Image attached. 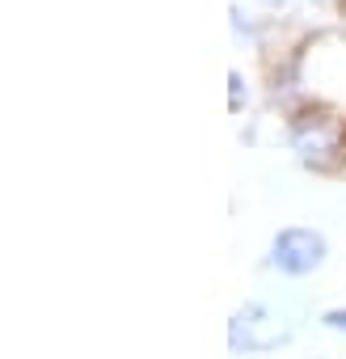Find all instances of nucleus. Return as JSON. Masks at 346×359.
Listing matches in <instances>:
<instances>
[{
  "label": "nucleus",
  "mask_w": 346,
  "mask_h": 359,
  "mask_svg": "<svg viewBox=\"0 0 346 359\" xmlns=\"http://www.w3.org/2000/svg\"><path fill=\"white\" fill-rule=\"evenodd\" d=\"M342 140H346L342 118H333L325 110H304L291 118V144L308 165H329L342 152Z\"/></svg>",
  "instance_id": "1"
},
{
  "label": "nucleus",
  "mask_w": 346,
  "mask_h": 359,
  "mask_svg": "<svg viewBox=\"0 0 346 359\" xmlns=\"http://www.w3.org/2000/svg\"><path fill=\"white\" fill-rule=\"evenodd\" d=\"M321 321H325L329 330H346V309H329V313H325Z\"/></svg>",
  "instance_id": "4"
},
{
  "label": "nucleus",
  "mask_w": 346,
  "mask_h": 359,
  "mask_svg": "<svg viewBox=\"0 0 346 359\" xmlns=\"http://www.w3.org/2000/svg\"><path fill=\"white\" fill-rule=\"evenodd\" d=\"M325 262V237L317 229H279L270 241V266L283 275H312Z\"/></svg>",
  "instance_id": "2"
},
{
  "label": "nucleus",
  "mask_w": 346,
  "mask_h": 359,
  "mask_svg": "<svg viewBox=\"0 0 346 359\" xmlns=\"http://www.w3.org/2000/svg\"><path fill=\"white\" fill-rule=\"evenodd\" d=\"M233 346L241 351H270V346H279V342H287L291 338V325L283 321V317H275L270 309H262V304H245L237 317H233Z\"/></svg>",
  "instance_id": "3"
},
{
  "label": "nucleus",
  "mask_w": 346,
  "mask_h": 359,
  "mask_svg": "<svg viewBox=\"0 0 346 359\" xmlns=\"http://www.w3.org/2000/svg\"><path fill=\"white\" fill-rule=\"evenodd\" d=\"M228 81H233V106H241V76H237V72H233V76H228Z\"/></svg>",
  "instance_id": "5"
}]
</instances>
